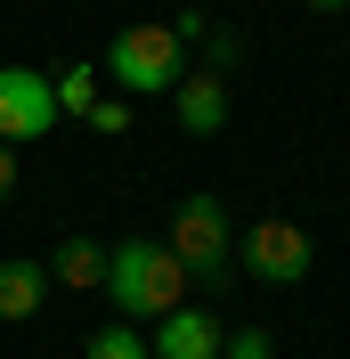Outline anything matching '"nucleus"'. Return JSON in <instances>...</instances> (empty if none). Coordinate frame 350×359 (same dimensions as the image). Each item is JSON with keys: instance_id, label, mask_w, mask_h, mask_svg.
<instances>
[{"instance_id": "f257e3e1", "label": "nucleus", "mask_w": 350, "mask_h": 359, "mask_svg": "<svg viewBox=\"0 0 350 359\" xmlns=\"http://www.w3.org/2000/svg\"><path fill=\"white\" fill-rule=\"evenodd\" d=\"M188 269H179L172 245H155V237H131V245H114L106 253V294H114V311L122 318H163L188 302Z\"/></svg>"}, {"instance_id": "f03ea898", "label": "nucleus", "mask_w": 350, "mask_h": 359, "mask_svg": "<svg viewBox=\"0 0 350 359\" xmlns=\"http://www.w3.org/2000/svg\"><path fill=\"white\" fill-rule=\"evenodd\" d=\"M106 66L122 90H179V74H188V49H179L172 25H122L106 49Z\"/></svg>"}, {"instance_id": "7ed1b4c3", "label": "nucleus", "mask_w": 350, "mask_h": 359, "mask_svg": "<svg viewBox=\"0 0 350 359\" xmlns=\"http://www.w3.org/2000/svg\"><path fill=\"white\" fill-rule=\"evenodd\" d=\"M163 245L179 253V269L196 278V286H220V269H228V204L220 196H188L172 212V237Z\"/></svg>"}, {"instance_id": "20e7f679", "label": "nucleus", "mask_w": 350, "mask_h": 359, "mask_svg": "<svg viewBox=\"0 0 350 359\" xmlns=\"http://www.w3.org/2000/svg\"><path fill=\"white\" fill-rule=\"evenodd\" d=\"M57 123V90L33 66H0V147H24Z\"/></svg>"}, {"instance_id": "39448f33", "label": "nucleus", "mask_w": 350, "mask_h": 359, "mask_svg": "<svg viewBox=\"0 0 350 359\" xmlns=\"http://www.w3.org/2000/svg\"><path fill=\"white\" fill-rule=\"evenodd\" d=\"M244 269H253L261 286H302V278H309V229L302 221H253Z\"/></svg>"}, {"instance_id": "423d86ee", "label": "nucleus", "mask_w": 350, "mask_h": 359, "mask_svg": "<svg viewBox=\"0 0 350 359\" xmlns=\"http://www.w3.org/2000/svg\"><path fill=\"white\" fill-rule=\"evenodd\" d=\"M147 359H220V318H212V311H196V302L163 311V318H155Z\"/></svg>"}, {"instance_id": "0eeeda50", "label": "nucleus", "mask_w": 350, "mask_h": 359, "mask_svg": "<svg viewBox=\"0 0 350 359\" xmlns=\"http://www.w3.org/2000/svg\"><path fill=\"white\" fill-rule=\"evenodd\" d=\"M172 107H179V131H196V139H212L220 123H228V82H220V74H179V90H172Z\"/></svg>"}, {"instance_id": "6e6552de", "label": "nucleus", "mask_w": 350, "mask_h": 359, "mask_svg": "<svg viewBox=\"0 0 350 359\" xmlns=\"http://www.w3.org/2000/svg\"><path fill=\"white\" fill-rule=\"evenodd\" d=\"M49 302V269L41 262H0V318H33Z\"/></svg>"}, {"instance_id": "1a4fd4ad", "label": "nucleus", "mask_w": 350, "mask_h": 359, "mask_svg": "<svg viewBox=\"0 0 350 359\" xmlns=\"http://www.w3.org/2000/svg\"><path fill=\"white\" fill-rule=\"evenodd\" d=\"M49 278H57V286H106V245H98V237H66V245H57V262H49Z\"/></svg>"}, {"instance_id": "9d476101", "label": "nucleus", "mask_w": 350, "mask_h": 359, "mask_svg": "<svg viewBox=\"0 0 350 359\" xmlns=\"http://www.w3.org/2000/svg\"><path fill=\"white\" fill-rule=\"evenodd\" d=\"M82 359H147V335H139L131 318H114V327H98V335H90Z\"/></svg>"}, {"instance_id": "9b49d317", "label": "nucleus", "mask_w": 350, "mask_h": 359, "mask_svg": "<svg viewBox=\"0 0 350 359\" xmlns=\"http://www.w3.org/2000/svg\"><path fill=\"white\" fill-rule=\"evenodd\" d=\"M49 90H57V114H90V107H98V74H90V66L49 74Z\"/></svg>"}, {"instance_id": "f8f14e48", "label": "nucleus", "mask_w": 350, "mask_h": 359, "mask_svg": "<svg viewBox=\"0 0 350 359\" xmlns=\"http://www.w3.org/2000/svg\"><path fill=\"white\" fill-rule=\"evenodd\" d=\"M220 359H277L269 327H237V335H220Z\"/></svg>"}, {"instance_id": "ddd939ff", "label": "nucleus", "mask_w": 350, "mask_h": 359, "mask_svg": "<svg viewBox=\"0 0 350 359\" xmlns=\"http://www.w3.org/2000/svg\"><path fill=\"white\" fill-rule=\"evenodd\" d=\"M82 123H90V131H106V139H122V131H131V98H98Z\"/></svg>"}, {"instance_id": "4468645a", "label": "nucleus", "mask_w": 350, "mask_h": 359, "mask_svg": "<svg viewBox=\"0 0 350 359\" xmlns=\"http://www.w3.org/2000/svg\"><path fill=\"white\" fill-rule=\"evenodd\" d=\"M172 33H179V49H188V41H212V17H204V8H188V17H172Z\"/></svg>"}, {"instance_id": "2eb2a0df", "label": "nucleus", "mask_w": 350, "mask_h": 359, "mask_svg": "<svg viewBox=\"0 0 350 359\" xmlns=\"http://www.w3.org/2000/svg\"><path fill=\"white\" fill-rule=\"evenodd\" d=\"M204 57H212L204 74H228V66H237V33H212V41H204Z\"/></svg>"}, {"instance_id": "dca6fc26", "label": "nucleus", "mask_w": 350, "mask_h": 359, "mask_svg": "<svg viewBox=\"0 0 350 359\" xmlns=\"http://www.w3.org/2000/svg\"><path fill=\"white\" fill-rule=\"evenodd\" d=\"M8 188H17V147H0V204H8Z\"/></svg>"}, {"instance_id": "f3484780", "label": "nucleus", "mask_w": 350, "mask_h": 359, "mask_svg": "<svg viewBox=\"0 0 350 359\" xmlns=\"http://www.w3.org/2000/svg\"><path fill=\"white\" fill-rule=\"evenodd\" d=\"M309 8H350V0H309Z\"/></svg>"}]
</instances>
